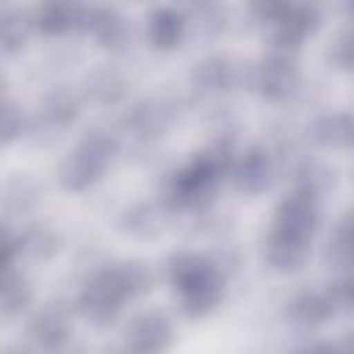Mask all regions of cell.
<instances>
[{"label": "cell", "instance_id": "5", "mask_svg": "<svg viewBox=\"0 0 354 354\" xmlns=\"http://www.w3.org/2000/svg\"><path fill=\"white\" fill-rule=\"evenodd\" d=\"M171 340V326L160 313H141L124 329V346L133 354H160Z\"/></svg>", "mask_w": 354, "mask_h": 354}, {"label": "cell", "instance_id": "29", "mask_svg": "<svg viewBox=\"0 0 354 354\" xmlns=\"http://www.w3.org/2000/svg\"><path fill=\"white\" fill-rule=\"evenodd\" d=\"M6 354H30V348H25V346H8Z\"/></svg>", "mask_w": 354, "mask_h": 354}, {"label": "cell", "instance_id": "1", "mask_svg": "<svg viewBox=\"0 0 354 354\" xmlns=\"http://www.w3.org/2000/svg\"><path fill=\"white\" fill-rule=\"evenodd\" d=\"M171 285L180 290L183 304L188 313H207L210 307H216L218 296H221V279L216 274V268L196 257V254H180L171 263Z\"/></svg>", "mask_w": 354, "mask_h": 354}, {"label": "cell", "instance_id": "25", "mask_svg": "<svg viewBox=\"0 0 354 354\" xmlns=\"http://www.w3.org/2000/svg\"><path fill=\"white\" fill-rule=\"evenodd\" d=\"M19 133H22V113L17 111L14 102H6V111H3V141L11 144Z\"/></svg>", "mask_w": 354, "mask_h": 354}, {"label": "cell", "instance_id": "28", "mask_svg": "<svg viewBox=\"0 0 354 354\" xmlns=\"http://www.w3.org/2000/svg\"><path fill=\"white\" fill-rule=\"evenodd\" d=\"M293 354H335L332 343H307L301 348H296Z\"/></svg>", "mask_w": 354, "mask_h": 354}, {"label": "cell", "instance_id": "27", "mask_svg": "<svg viewBox=\"0 0 354 354\" xmlns=\"http://www.w3.org/2000/svg\"><path fill=\"white\" fill-rule=\"evenodd\" d=\"M329 296H332L335 307H354V271L348 277H343Z\"/></svg>", "mask_w": 354, "mask_h": 354}, {"label": "cell", "instance_id": "22", "mask_svg": "<svg viewBox=\"0 0 354 354\" xmlns=\"http://www.w3.org/2000/svg\"><path fill=\"white\" fill-rule=\"evenodd\" d=\"M28 30H25V22H22V14L14 11V8H6L3 17H0V41H3V50L6 53H17L25 41Z\"/></svg>", "mask_w": 354, "mask_h": 354}, {"label": "cell", "instance_id": "21", "mask_svg": "<svg viewBox=\"0 0 354 354\" xmlns=\"http://www.w3.org/2000/svg\"><path fill=\"white\" fill-rule=\"evenodd\" d=\"M72 22H75V8H69V6L50 3V6H41L36 11V25L44 33H64Z\"/></svg>", "mask_w": 354, "mask_h": 354}, {"label": "cell", "instance_id": "2", "mask_svg": "<svg viewBox=\"0 0 354 354\" xmlns=\"http://www.w3.org/2000/svg\"><path fill=\"white\" fill-rule=\"evenodd\" d=\"M124 299H127V293L119 285L116 271L113 268H105V271H97L86 282V288L77 296V304H80V310H83V315L88 321L108 324V321L116 318V313H119V307H122Z\"/></svg>", "mask_w": 354, "mask_h": 354}, {"label": "cell", "instance_id": "12", "mask_svg": "<svg viewBox=\"0 0 354 354\" xmlns=\"http://www.w3.org/2000/svg\"><path fill=\"white\" fill-rule=\"evenodd\" d=\"M313 136L324 147L348 149V147H354V119L348 113H329L315 122Z\"/></svg>", "mask_w": 354, "mask_h": 354}, {"label": "cell", "instance_id": "23", "mask_svg": "<svg viewBox=\"0 0 354 354\" xmlns=\"http://www.w3.org/2000/svg\"><path fill=\"white\" fill-rule=\"evenodd\" d=\"M122 227L133 235H152V232H158V213L152 205H136L124 213Z\"/></svg>", "mask_w": 354, "mask_h": 354}, {"label": "cell", "instance_id": "4", "mask_svg": "<svg viewBox=\"0 0 354 354\" xmlns=\"http://www.w3.org/2000/svg\"><path fill=\"white\" fill-rule=\"evenodd\" d=\"M252 88L268 100H282L290 94V88L296 86V64L282 55V53H274L268 58H263L254 69H252V77H249Z\"/></svg>", "mask_w": 354, "mask_h": 354}, {"label": "cell", "instance_id": "6", "mask_svg": "<svg viewBox=\"0 0 354 354\" xmlns=\"http://www.w3.org/2000/svg\"><path fill=\"white\" fill-rule=\"evenodd\" d=\"M33 343L39 348H47V351H58L61 346H66L69 340V315L61 304H47L41 307L33 318H30V326H28Z\"/></svg>", "mask_w": 354, "mask_h": 354}, {"label": "cell", "instance_id": "24", "mask_svg": "<svg viewBox=\"0 0 354 354\" xmlns=\"http://www.w3.org/2000/svg\"><path fill=\"white\" fill-rule=\"evenodd\" d=\"M33 205V188L28 180L17 177L6 185V210L8 213H17V210H25Z\"/></svg>", "mask_w": 354, "mask_h": 354}, {"label": "cell", "instance_id": "17", "mask_svg": "<svg viewBox=\"0 0 354 354\" xmlns=\"http://www.w3.org/2000/svg\"><path fill=\"white\" fill-rule=\"evenodd\" d=\"M183 33V22L171 8H160L149 17V39L155 47H174Z\"/></svg>", "mask_w": 354, "mask_h": 354}, {"label": "cell", "instance_id": "7", "mask_svg": "<svg viewBox=\"0 0 354 354\" xmlns=\"http://www.w3.org/2000/svg\"><path fill=\"white\" fill-rule=\"evenodd\" d=\"M105 160L91 155L86 147H77L66 160H61L58 166V183L66 188V191H83L88 188L102 171H105Z\"/></svg>", "mask_w": 354, "mask_h": 354}, {"label": "cell", "instance_id": "11", "mask_svg": "<svg viewBox=\"0 0 354 354\" xmlns=\"http://www.w3.org/2000/svg\"><path fill=\"white\" fill-rule=\"evenodd\" d=\"M307 243L310 241H299V238H290V235H282V232H271L268 243H266V257L274 268L279 271H293L304 263L307 257Z\"/></svg>", "mask_w": 354, "mask_h": 354}, {"label": "cell", "instance_id": "30", "mask_svg": "<svg viewBox=\"0 0 354 354\" xmlns=\"http://www.w3.org/2000/svg\"><path fill=\"white\" fill-rule=\"evenodd\" d=\"M108 354H133V351L124 346V348H113V351H108Z\"/></svg>", "mask_w": 354, "mask_h": 354}, {"label": "cell", "instance_id": "13", "mask_svg": "<svg viewBox=\"0 0 354 354\" xmlns=\"http://www.w3.org/2000/svg\"><path fill=\"white\" fill-rule=\"evenodd\" d=\"M86 97L97 105H113L124 97V77L116 72V69H94L88 77H86Z\"/></svg>", "mask_w": 354, "mask_h": 354}, {"label": "cell", "instance_id": "9", "mask_svg": "<svg viewBox=\"0 0 354 354\" xmlns=\"http://www.w3.org/2000/svg\"><path fill=\"white\" fill-rule=\"evenodd\" d=\"M271 158L263 149H249L235 163V185L243 194H260L271 180Z\"/></svg>", "mask_w": 354, "mask_h": 354}, {"label": "cell", "instance_id": "15", "mask_svg": "<svg viewBox=\"0 0 354 354\" xmlns=\"http://www.w3.org/2000/svg\"><path fill=\"white\" fill-rule=\"evenodd\" d=\"M77 116V100L69 88H53L41 102V119L53 127H64L75 122Z\"/></svg>", "mask_w": 354, "mask_h": 354}, {"label": "cell", "instance_id": "19", "mask_svg": "<svg viewBox=\"0 0 354 354\" xmlns=\"http://www.w3.org/2000/svg\"><path fill=\"white\" fill-rule=\"evenodd\" d=\"M22 238V252H28L30 257H53L58 249V235L50 224H36L30 230H25Z\"/></svg>", "mask_w": 354, "mask_h": 354}, {"label": "cell", "instance_id": "10", "mask_svg": "<svg viewBox=\"0 0 354 354\" xmlns=\"http://www.w3.org/2000/svg\"><path fill=\"white\" fill-rule=\"evenodd\" d=\"M232 83H235V66L221 55L207 58V61L196 64V69H194V86L202 94H221Z\"/></svg>", "mask_w": 354, "mask_h": 354}, {"label": "cell", "instance_id": "14", "mask_svg": "<svg viewBox=\"0 0 354 354\" xmlns=\"http://www.w3.org/2000/svg\"><path fill=\"white\" fill-rule=\"evenodd\" d=\"M290 318L301 326H315L321 321H326L332 313H335V304H332V296L329 293H315V290H307L301 296H296L290 301Z\"/></svg>", "mask_w": 354, "mask_h": 354}, {"label": "cell", "instance_id": "20", "mask_svg": "<svg viewBox=\"0 0 354 354\" xmlns=\"http://www.w3.org/2000/svg\"><path fill=\"white\" fill-rule=\"evenodd\" d=\"M113 271H116V279H119V285L124 288L127 296L149 290L152 271L147 268V263H138V260H136V263H122V266H116Z\"/></svg>", "mask_w": 354, "mask_h": 354}, {"label": "cell", "instance_id": "18", "mask_svg": "<svg viewBox=\"0 0 354 354\" xmlns=\"http://www.w3.org/2000/svg\"><path fill=\"white\" fill-rule=\"evenodd\" d=\"M28 304H30V288H28V282L19 274L6 271V277H3V315L6 318H14Z\"/></svg>", "mask_w": 354, "mask_h": 354}, {"label": "cell", "instance_id": "26", "mask_svg": "<svg viewBox=\"0 0 354 354\" xmlns=\"http://www.w3.org/2000/svg\"><path fill=\"white\" fill-rule=\"evenodd\" d=\"M335 61L346 69H354V30L343 33L337 41H335Z\"/></svg>", "mask_w": 354, "mask_h": 354}, {"label": "cell", "instance_id": "16", "mask_svg": "<svg viewBox=\"0 0 354 354\" xmlns=\"http://www.w3.org/2000/svg\"><path fill=\"white\" fill-rule=\"evenodd\" d=\"M91 33L102 47H119L127 36V28L116 11H91Z\"/></svg>", "mask_w": 354, "mask_h": 354}, {"label": "cell", "instance_id": "3", "mask_svg": "<svg viewBox=\"0 0 354 354\" xmlns=\"http://www.w3.org/2000/svg\"><path fill=\"white\" fill-rule=\"evenodd\" d=\"M318 224V213H315V196L307 191H293L290 196H285V202L277 210V224L274 232L299 238V241H310L313 230Z\"/></svg>", "mask_w": 354, "mask_h": 354}, {"label": "cell", "instance_id": "8", "mask_svg": "<svg viewBox=\"0 0 354 354\" xmlns=\"http://www.w3.org/2000/svg\"><path fill=\"white\" fill-rule=\"evenodd\" d=\"M169 124V113L163 111L160 102L155 100H144V102H136L127 116H124V127L130 130V136L136 138H155L163 133V127Z\"/></svg>", "mask_w": 354, "mask_h": 354}]
</instances>
